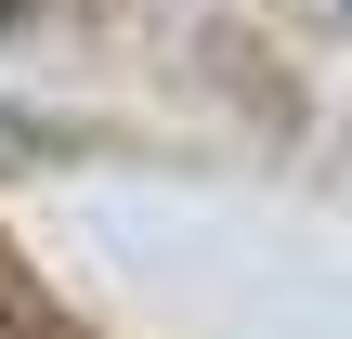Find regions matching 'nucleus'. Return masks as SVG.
<instances>
[{
    "label": "nucleus",
    "mask_w": 352,
    "mask_h": 339,
    "mask_svg": "<svg viewBox=\"0 0 352 339\" xmlns=\"http://www.w3.org/2000/svg\"><path fill=\"white\" fill-rule=\"evenodd\" d=\"M0 144H13V118H0Z\"/></svg>",
    "instance_id": "1"
}]
</instances>
